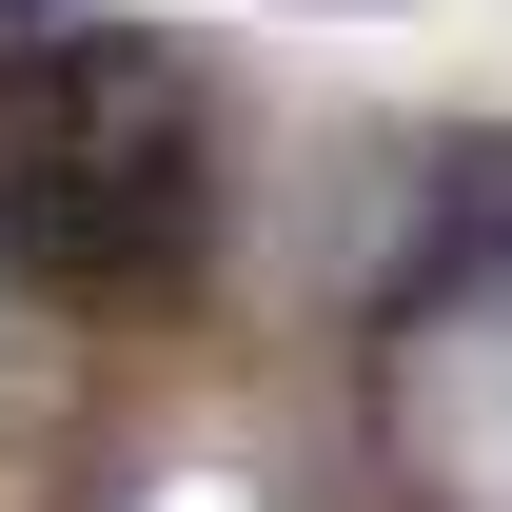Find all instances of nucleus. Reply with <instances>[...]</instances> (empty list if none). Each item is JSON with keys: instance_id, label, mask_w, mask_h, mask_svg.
Wrapping results in <instances>:
<instances>
[{"instance_id": "obj_1", "label": "nucleus", "mask_w": 512, "mask_h": 512, "mask_svg": "<svg viewBox=\"0 0 512 512\" xmlns=\"http://www.w3.org/2000/svg\"><path fill=\"white\" fill-rule=\"evenodd\" d=\"M0 296L40 316H197L217 296V119L178 40L79 20L0 119Z\"/></svg>"}, {"instance_id": "obj_2", "label": "nucleus", "mask_w": 512, "mask_h": 512, "mask_svg": "<svg viewBox=\"0 0 512 512\" xmlns=\"http://www.w3.org/2000/svg\"><path fill=\"white\" fill-rule=\"evenodd\" d=\"M79 20H99V0H0V40H20V60H40V40H79Z\"/></svg>"}]
</instances>
